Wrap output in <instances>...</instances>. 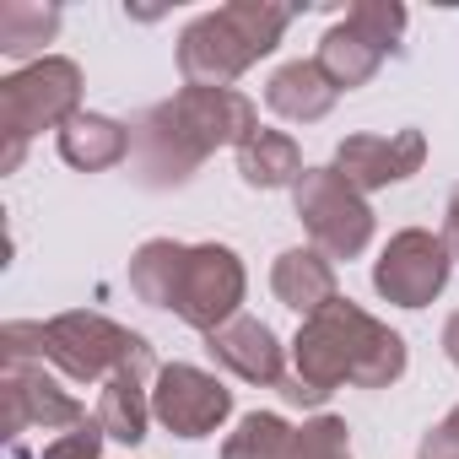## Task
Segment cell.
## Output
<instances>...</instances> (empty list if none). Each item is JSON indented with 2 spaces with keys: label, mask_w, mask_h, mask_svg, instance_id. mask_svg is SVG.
I'll return each mask as SVG.
<instances>
[{
  "label": "cell",
  "mask_w": 459,
  "mask_h": 459,
  "mask_svg": "<svg viewBox=\"0 0 459 459\" xmlns=\"http://www.w3.org/2000/svg\"><path fill=\"white\" fill-rule=\"evenodd\" d=\"M292 195H298V216L308 227V238L325 255L351 260V255L368 249V238H373V211H368L362 189H351L335 168H308L292 184Z\"/></svg>",
  "instance_id": "52a82bcc"
},
{
  "label": "cell",
  "mask_w": 459,
  "mask_h": 459,
  "mask_svg": "<svg viewBox=\"0 0 459 459\" xmlns=\"http://www.w3.org/2000/svg\"><path fill=\"white\" fill-rule=\"evenodd\" d=\"M421 459H459V405L427 432V443H421Z\"/></svg>",
  "instance_id": "cb8c5ba5"
},
{
  "label": "cell",
  "mask_w": 459,
  "mask_h": 459,
  "mask_svg": "<svg viewBox=\"0 0 459 459\" xmlns=\"http://www.w3.org/2000/svg\"><path fill=\"white\" fill-rule=\"evenodd\" d=\"M238 173L249 189H281V184H298L308 168H303V152L292 146V135L281 130H255L244 146H238Z\"/></svg>",
  "instance_id": "e0dca14e"
},
{
  "label": "cell",
  "mask_w": 459,
  "mask_h": 459,
  "mask_svg": "<svg viewBox=\"0 0 459 459\" xmlns=\"http://www.w3.org/2000/svg\"><path fill=\"white\" fill-rule=\"evenodd\" d=\"M292 459H351V432L341 416H319L298 432L292 443Z\"/></svg>",
  "instance_id": "7402d4cb"
},
{
  "label": "cell",
  "mask_w": 459,
  "mask_h": 459,
  "mask_svg": "<svg viewBox=\"0 0 459 459\" xmlns=\"http://www.w3.org/2000/svg\"><path fill=\"white\" fill-rule=\"evenodd\" d=\"M260 130V114L233 87H184L178 98L135 119V152L146 184H184L216 146H244Z\"/></svg>",
  "instance_id": "7a4b0ae2"
},
{
  "label": "cell",
  "mask_w": 459,
  "mask_h": 459,
  "mask_svg": "<svg viewBox=\"0 0 459 459\" xmlns=\"http://www.w3.org/2000/svg\"><path fill=\"white\" fill-rule=\"evenodd\" d=\"M443 351H448V362L459 368V314L448 319V330H443Z\"/></svg>",
  "instance_id": "484cf974"
},
{
  "label": "cell",
  "mask_w": 459,
  "mask_h": 459,
  "mask_svg": "<svg viewBox=\"0 0 459 459\" xmlns=\"http://www.w3.org/2000/svg\"><path fill=\"white\" fill-rule=\"evenodd\" d=\"M205 351H211L221 368H233L244 384H287V373H281V346H276L271 325H260V319H227L221 330L205 335Z\"/></svg>",
  "instance_id": "4fadbf2b"
},
{
  "label": "cell",
  "mask_w": 459,
  "mask_h": 459,
  "mask_svg": "<svg viewBox=\"0 0 459 459\" xmlns=\"http://www.w3.org/2000/svg\"><path fill=\"white\" fill-rule=\"evenodd\" d=\"M39 357L65 368L76 384H98L114 373H135V378L152 373V346L103 314H60L39 325Z\"/></svg>",
  "instance_id": "5b68a950"
},
{
  "label": "cell",
  "mask_w": 459,
  "mask_h": 459,
  "mask_svg": "<svg viewBox=\"0 0 459 459\" xmlns=\"http://www.w3.org/2000/svg\"><path fill=\"white\" fill-rule=\"evenodd\" d=\"M405 33V6L394 0H357V6L319 39V71L346 92V87H362L384 55L394 49V39Z\"/></svg>",
  "instance_id": "8992f818"
},
{
  "label": "cell",
  "mask_w": 459,
  "mask_h": 459,
  "mask_svg": "<svg viewBox=\"0 0 459 459\" xmlns=\"http://www.w3.org/2000/svg\"><path fill=\"white\" fill-rule=\"evenodd\" d=\"M271 287H276V298L287 308H298L308 319L335 303V271H330V260L319 249H287L276 260V271H271Z\"/></svg>",
  "instance_id": "2e32d148"
},
{
  "label": "cell",
  "mask_w": 459,
  "mask_h": 459,
  "mask_svg": "<svg viewBox=\"0 0 459 459\" xmlns=\"http://www.w3.org/2000/svg\"><path fill=\"white\" fill-rule=\"evenodd\" d=\"M135 135L130 125L108 119V114H76L65 130H60V157L82 173H103V168H119L130 157Z\"/></svg>",
  "instance_id": "9a60e30c"
},
{
  "label": "cell",
  "mask_w": 459,
  "mask_h": 459,
  "mask_svg": "<svg viewBox=\"0 0 459 459\" xmlns=\"http://www.w3.org/2000/svg\"><path fill=\"white\" fill-rule=\"evenodd\" d=\"M292 443H298V432L281 416L255 411V416L238 421L233 437L221 443V459H292Z\"/></svg>",
  "instance_id": "44dd1931"
},
{
  "label": "cell",
  "mask_w": 459,
  "mask_h": 459,
  "mask_svg": "<svg viewBox=\"0 0 459 459\" xmlns=\"http://www.w3.org/2000/svg\"><path fill=\"white\" fill-rule=\"evenodd\" d=\"M427 162V141L421 130H394V135H346L335 152V173L351 189H384L411 178Z\"/></svg>",
  "instance_id": "7c38bea8"
},
{
  "label": "cell",
  "mask_w": 459,
  "mask_h": 459,
  "mask_svg": "<svg viewBox=\"0 0 459 459\" xmlns=\"http://www.w3.org/2000/svg\"><path fill=\"white\" fill-rule=\"evenodd\" d=\"M238 303H244V265L233 249L221 244H195L184 249V271H178V287H173V314L195 330H221L227 319H238Z\"/></svg>",
  "instance_id": "ba28073f"
},
{
  "label": "cell",
  "mask_w": 459,
  "mask_h": 459,
  "mask_svg": "<svg viewBox=\"0 0 459 459\" xmlns=\"http://www.w3.org/2000/svg\"><path fill=\"white\" fill-rule=\"evenodd\" d=\"M335 98H341V87L319 71V60H292V65H281V71L271 76V87H265V103H271L281 119H292V125L325 119V114L335 108Z\"/></svg>",
  "instance_id": "5bb4252c"
},
{
  "label": "cell",
  "mask_w": 459,
  "mask_h": 459,
  "mask_svg": "<svg viewBox=\"0 0 459 459\" xmlns=\"http://www.w3.org/2000/svg\"><path fill=\"white\" fill-rule=\"evenodd\" d=\"M184 249L189 244H173V238H152L135 249L130 260V287L152 303V308H168L173 303V287H178V271H184Z\"/></svg>",
  "instance_id": "d6986e66"
},
{
  "label": "cell",
  "mask_w": 459,
  "mask_h": 459,
  "mask_svg": "<svg viewBox=\"0 0 459 459\" xmlns=\"http://www.w3.org/2000/svg\"><path fill=\"white\" fill-rule=\"evenodd\" d=\"M98 443H103V427H98V416H92V421L71 427L60 443H49L39 459H98Z\"/></svg>",
  "instance_id": "603a6c76"
},
{
  "label": "cell",
  "mask_w": 459,
  "mask_h": 459,
  "mask_svg": "<svg viewBox=\"0 0 459 459\" xmlns=\"http://www.w3.org/2000/svg\"><path fill=\"white\" fill-rule=\"evenodd\" d=\"M233 411V389H221L211 373L189 368V362H173V368H157V389H152V416L178 432V437H205L227 421Z\"/></svg>",
  "instance_id": "9c48e42d"
},
{
  "label": "cell",
  "mask_w": 459,
  "mask_h": 459,
  "mask_svg": "<svg viewBox=\"0 0 459 459\" xmlns=\"http://www.w3.org/2000/svg\"><path fill=\"white\" fill-rule=\"evenodd\" d=\"M76 114H82V71H76V60L44 55L28 71L6 76L0 82V135H6L0 168L12 173L39 130H55V125L65 130Z\"/></svg>",
  "instance_id": "277c9868"
},
{
  "label": "cell",
  "mask_w": 459,
  "mask_h": 459,
  "mask_svg": "<svg viewBox=\"0 0 459 459\" xmlns=\"http://www.w3.org/2000/svg\"><path fill=\"white\" fill-rule=\"evenodd\" d=\"M87 411L55 384L44 378V368H28V362H6V378H0V427L17 443L28 427H82Z\"/></svg>",
  "instance_id": "8fae6325"
},
{
  "label": "cell",
  "mask_w": 459,
  "mask_h": 459,
  "mask_svg": "<svg viewBox=\"0 0 459 459\" xmlns=\"http://www.w3.org/2000/svg\"><path fill=\"white\" fill-rule=\"evenodd\" d=\"M292 378L281 384L287 400L298 405H319L330 389L341 384H362V389H384L405 373V341L394 330H384L378 319H368L351 303H330L319 308L298 341H292Z\"/></svg>",
  "instance_id": "6da1fadb"
},
{
  "label": "cell",
  "mask_w": 459,
  "mask_h": 459,
  "mask_svg": "<svg viewBox=\"0 0 459 459\" xmlns=\"http://www.w3.org/2000/svg\"><path fill=\"white\" fill-rule=\"evenodd\" d=\"M60 33V6H33V0H6L0 6V49L12 60L39 55Z\"/></svg>",
  "instance_id": "ffe728a7"
},
{
  "label": "cell",
  "mask_w": 459,
  "mask_h": 459,
  "mask_svg": "<svg viewBox=\"0 0 459 459\" xmlns=\"http://www.w3.org/2000/svg\"><path fill=\"white\" fill-rule=\"evenodd\" d=\"M146 416H152V400H146L141 378L135 373H114L103 384V400H98V427L114 443H141L146 437Z\"/></svg>",
  "instance_id": "ac0fdd59"
},
{
  "label": "cell",
  "mask_w": 459,
  "mask_h": 459,
  "mask_svg": "<svg viewBox=\"0 0 459 459\" xmlns=\"http://www.w3.org/2000/svg\"><path fill=\"white\" fill-rule=\"evenodd\" d=\"M287 22L292 6H271V0H233L221 12H205L178 33V71L189 76V87H227L281 44Z\"/></svg>",
  "instance_id": "3957f363"
},
{
  "label": "cell",
  "mask_w": 459,
  "mask_h": 459,
  "mask_svg": "<svg viewBox=\"0 0 459 459\" xmlns=\"http://www.w3.org/2000/svg\"><path fill=\"white\" fill-rule=\"evenodd\" d=\"M448 281V244L421 233V227H411V233H394L384 260L373 265V287L400 303V308H421L443 292Z\"/></svg>",
  "instance_id": "30bf717a"
},
{
  "label": "cell",
  "mask_w": 459,
  "mask_h": 459,
  "mask_svg": "<svg viewBox=\"0 0 459 459\" xmlns=\"http://www.w3.org/2000/svg\"><path fill=\"white\" fill-rule=\"evenodd\" d=\"M448 255H459V184H454V195H448Z\"/></svg>",
  "instance_id": "d4e9b609"
}]
</instances>
